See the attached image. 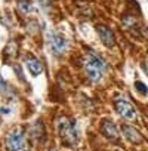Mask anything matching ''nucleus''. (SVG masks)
Here are the masks:
<instances>
[{"mask_svg":"<svg viewBox=\"0 0 148 151\" xmlns=\"http://www.w3.org/2000/svg\"><path fill=\"white\" fill-rule=\"evenodd\" d=\"M83 70L88 76V79L92 83H98L104 77V74L107 73L108 65L99 55H96L93 52H89L86 55L85 61H83Z\"/></svg>","mask_w":148,"mask_h":151,"instance_id":"f257e3e1","label":"nucleus"},{"mask_svg":"<svg viewBox=\"0 0 148 151\" xmlns=\"http://www.w3.org/2000/svg\"><path fill=\"white\" fill-rule=\"evenodd\" d=\"M56 132H58V136L61 138V141L68 147H74L80 139L77 123L73 119L59 117L56 122Z\"/></svg>","mask_w":148,"mask_h":151,"instance_id":"f03ea898","label":"nucleus"},{"mask_svg":"<svg viewBox=\"0 0 148 151\" xmlns=\"http://www.w3.org/2000/svg\"><path fill=\"white\" fill-rule=\"evenodd\" d=\"M5 145H6L8 151H28L25 130L19 126L12 129L5 138Z\"/></svg>","mask_w":148,"mask_h":151,"instance_id":"7ed1b4c3","label":"nucleus"},{"mask_svg":"<svg viewBox=\"0 0 148 151\" xmlns=\"http://www.w3.org/2000/svg\"><path fill=\"white\" fill-rule=\"evenodd\" d=\"M114 108H116V113L124 120H133L136 117V110L133 104L124 98H117L114 102Z\"/></svg>","mask_w":148,"mask_h":151,"instance_id":"20e7f679","label":"nucleus"},{"mask_svg":"<svg viewBox=\"0 0 148 151\" xmlns=\"http://www.w3.org/2000/svg\"><path fill=\"white\" fill-rule=\"evenodd\" d=\"M47 43H49L50 50H52L55 55H62V53H65V50L68 49L67 40H65L62 36L56 34V33H49V34H47Z\"/></svg>","mask_w":148,"mask_h":151,"instance_id":"39448f33","label":"nucleus"},{"mask_svg":"<svg viewBox=\"0 0 148 151\" xmlns=\"http://www.w3.org/2000/svg\"><path fill=\"white\" fill-rule=\"evenodd\" d=\"M96 33L101 39V42L107 46V47H113L116 45V39H114V33L105 27V25H96Z\"/></svg>","mask_w":148,"mask_h":151,"instance_id":"423d86ee","label":"nucleus"},{"mask_svg":"<svg viewBox=\"0 0 148 151\" xmlns=\"http://www.w3.org/2000/svg\"><path fill=\"white\" fill-rule=\"evenodd\" d=\"M121 133H123V136H124L130 144H141V142H142V135L139 133L138 129H135V127L130 126V124H124V126L121 127Z\"/></svg>","mask_w":148,"mask_h":151,"instance_id":"0eeeda50","label":"nucleus"},{"mask_svg":"<svg viewBox=\"0 0 148 151\" xmlns=\"http://www.w3.org/2000/svg\"><path fill=\"white\" fill-rule=\"evenodd\" d=\"M101 132H102V133H104V136H105V138H108V139H117V138H119V129H117L116 123H114V122H111V120H108V119L102 120Z\"/></svg>","mask_w":148,"mask_h":151,"instance_id":"6e6552de","label":"nucleus"},{"mask_svg":"<svg viewBox=\"0 0 148 151\" xmlns=\"http://www.w3.org/2000/svg\"><path fill=\"white\" fill-rule=\"evenodd\" d=\"M28 136L34 141V142H40L42 139H43V136H45V129H43V123L40 122V120H37V122H33L31 124H30V127H28Z\"/></svg>","mask_w":148,"mask_h":151,"instance_id":"1a4fd4ad","label":"nucleus"},{"mask_svg":"<svg viewBox=\"0 0 148 151\" xmlns=\"http://www.w3.org/2000/svg\"><path fill=\"white\" fill-rule=\"evenodd\" d=\"M25 64H27V68H28V71L34 76H39V74H42V71H43V65H42V62L39 61V59H36V58H28L27 61H25Z\"/></svg>","mask_w":148,"mask_h":151,"instance_id":"9d476101","label":"nucleus"},{"mask_svg":"<svg viewBox=\"0 0 148 151\" xmlns=\"http://www.w3.org/2000/svg\"><path fill=\"white\" fill-rule=\"evenodd\" d=\"M18 11L21 14L27 15V14H31L34 11V8H33L30 0H18Z\"/></svg>","mask_w":148,"mask_h":151,"instance_id":"9b49d317","label":"nucleus"},{"mask_svg":"<svg viewBox=\"0 0 148 151\" xmlns=\"http://www.w3.org/2000/svg\"><path fill=\"white\" fill-rule=\"evenodd\" d=\"M17 52H18V45H17V42L11 40L6 45V47H5V56L6 58H15L17 56Z\"/></svg>","mask_w":148,"mask_h":151,"instance_id":"f8f14e48","label":"nucleus"},{"mask_svg":"<svg viewBox=\"0 0 148 151\" xmlns=\"http://www.w3.org/2000/svg\"><path fill=\"white\" fill-rule=\"evenodd\" d=\"M11 92V89H9V86H8V83H6V80L0 76V93H3V95H8Z\"/></svg>","mask_w":148,"mask_h":151,"instance_id":"ddd939ff","label":"nucleus"},{"mask_svg":"<svg viewBox=\"0 0 148 151\" xmlns=\"http://www.w3.org/2000/svg\"><path fill=\"white\" fill-rule=\"evenodd\" d=\"M135 86H136V89H138V92H141V93H144V95H147V86L144 85V83H141V82H136L135 83Z\"/></svg>","mask_w":148,"mask_h":151,"instance_id":"4468645a","label":"nucleus"},{"mask_svg":"<svg viewBox=\"0 0 148 151\" xmlns=\"http://www.w3.org/2000/svg\"><path fill=\"white\" fill-rule=\"evenodd\" d=\"M50 151H56V150H50Z\"/></svg>","mask_w":148,"mask_h":151,"instance_id":"2eb2a0df","label":"nucleus"}]
</instances>
